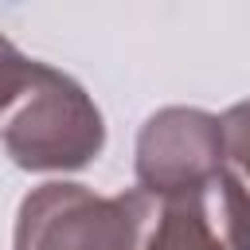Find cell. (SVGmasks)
I'll use <instances>...</instances> for the list:
<instances>
[{"label": "cell", "mask_w": 250, "mask_h": 250, "mask_svg": "<svg viewBox=\"0 0 250 250\" xmlns=\"http://www.w3.org/2000/svg\"><path fill=\"white\" fill-rule=\"evenodd\" d=\"M152 199L145 191L94 195L82 184L51 180L23 195L12 250H145Z\"/></svg>", "instance_id": "1"}, {"label": "cell", "mask_w": 250, "mask_h": 250, "mask_svg": "<svg viewBox=\"0 0 250 250\" xmlns=\"http://www.w3.org/2000/svg\"><path fill=\"white\" fill-rule=\"evenodd\" d=\"M105 148V117L82 82L59 66L39 70L4 125V152L23 172H78Z\"/></svg>", "instance_id": "2"}, {"label": "cell", "mask_w": 250, "mask_h": 250, "mask_svg": "<svg viewBox=\"0 0 250 250\" xmlns=\"http://www.w3.org/2000/svg\"><path fill=\"white\" fill-rule=\"evenodd\" d=\"M227 168L223 125L207 109L164 105L137 133V191L168 199Z\"/></svg>", "instance_id": "3"}, {"label": "cell", "mask_w": 250, "mask_h": 250, "mask_svg": "<svg viewBox=\"0 0 250 250\" xmlns=\"http://www.w3.org/2000/svg\"><path fill=\"white\" fill-rule=\"evenodd\" d=\"M145 250H250V191L223 168L160 199Z\"/></svg>", "instance_id": "4"}, {"label": "cell", "mask_w": 250, "mask_h": 250, "mask_svg": "<svg viewBox=\"0 0 250 250\" xmlns=\"http://www.w3.org/2000/svg\"><path fill=\"white\" fill-rule=\"evenodd\" d=\"M39 70H43V62H39V59H27V55L0 31V113L12 109V105L35 86Z\"/></svg>", "instance_id": "5"}, {"label": "cell", "mask_w": 250, "mask_h": 250, "mask_svg": "<svg viewBox=\"0 0 250 250\" xmlns=\"http://www.w3.org/2000/svg\"><path fill=\"white\" fill-rule=\"evenodd\" d=\"M223 145H227V160H234L246 176H250V102L230 105L223 117Z\"/></svg>", "instance_id": "6"}]
</instances>
